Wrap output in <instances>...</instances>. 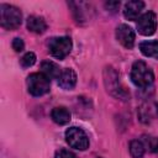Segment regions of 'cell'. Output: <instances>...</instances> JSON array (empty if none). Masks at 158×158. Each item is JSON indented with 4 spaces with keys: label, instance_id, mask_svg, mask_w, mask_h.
<instances>
[{
    "label": "cell",
    "instance_id": "obj_1",
    "mask_svg": "<svg viewBox=\"0 0 158 158\" xmlns=\"http://www.w3.org/2000/svg\"><path fill=\"white\" fill-rule=\"evenodd\" d=\"M131 80L136 86H138L141 89H147L153 84L154 74H153L152 69L143 60H137L132 64Z\"/></svg>",
    "mask_w": 158,
    "mask_h": 158
},
{
    "label": "cell",
    "instance_id": "obj_2",
    "mask_svg": "<svg viewBox=\"0 0 158 158\" xmlns=\"http://www.w3.org/2000/svg\"><path fill=\"white\" fill-rule=\"evenodd\" d=\"M104 83L107 93H110L112 96L121 99V100H128L130 94L125 90V88L121 85L120 77L116 73V70L111 67H106L104 70Z\"/></svg>",
    "mask_w": 158,
    "mask_h": 158
},
{
    "label": "cell",
    "instance_id": "obj_3",
    "mask_svg": "<svg viewBox=\"0 0 158 158\" xmlns=\"http://www.w3.org/2000/svg\"><path fill=\"white\" fill-rule=\"evenodd\" d=\"M22 22V12L19 7L9 4L0 5V23L5 30H15Z\"/></svg>",
    "mask_w": 158,
    "mask_h": 158
},
{
    "label": "cell",
    "instance_id": "obj_4",
    "mask_svg": "<svg viewBox=\"0 0 158 158\" xmlns=\"http://www.w3.org/2000/svg\"><path fill=\"white\" fill-rule=\"evenodd\" d=\"M49 79L43 73H32L27 77V90L33 96H42L49 91Z\"/></svg>",
    "mask_w": 158,
    "mask_h": 158
},
{
    "label": "cell",
    "instance_id": "obj_5",
    "mask_svg": "<svg viewBox=\"0 0 158 158\" xmlns=\"http://www.w3.org/2000/svg\"><path fill=\"white\" fill-rule=\"evenodd\" d=\"M72 47H73V42L67 36L53 37L48 41V51L57 59L65 58L70 53Z\"/></svg>",
    "mask_w": 158,
    "mask_h": 158
},
{
    "label": "cell",
    "instance_id": "obj_6",
    "mask_svg": "<svg viewBox=\"0 0 158 158\" xmlns=\"http://www.w3.org/2000/svg\"><path fill=\"white\" fill-rule=\"evenodd\" d=\"M65 141L72 148L79 151H85L89 147V138L79 127H69L65 131Z\"/></svg>",
    "mask_w": 158,
    "mask_h": 158
},
{
    "label": "cell",
    "instance_id": "obj_7",
    "mask_svg": "<svg viewBox=\"0 0 158 158\" xmlns=\"http://www.w3.org/2000/svg\"><path fill=\"white\" fill-rule=\"evenodd\" d=\"M157 28V16L153 11H147L138 17L137 30L143 36H151Z\"/></svg>",
    "mask_w": 158,
    "mask_h": 158
},
{
    "label": "cell",
    "instance_id": "obj_8",
    "mask_svg": "<svg viewBox=\"0 0 158 158\" xmlns=\"http://www.w3.org/2000/svg\"><path fill=\"white\" fill-rule=\"evenodd\" d=\"M116 40L127 49L133 48L135 46V31L131 26L121 23L116 27Z\"/></svg>",
    "mask_w": 158,
    "mask_h": 158
},
{
    "label": "cell",
    "instance_id": "obj_9",
    "mask_svg": "<svg viewBox=\"0 0 158 158\" xmlns=\"http://www.w3.org/2000/svg\"><path fill=\"white\" fill-rule=\"evenodd\" d=\"M58 84L64 90H72L77 84V74L72 68H64L58 78Z\"/></svg>",
    "mask_w": 158,
    "mask_h": 158
},
{
    "label": "cell",
    "instance_id": "obj_10",
    "mask_svg": "<svg viewBox=\"0 0 158 158\" xmlns=\"http://www.w3.org/2000/svg\"><path fill=\"white\" fill-rule=\"evenodd\" d=\"M144 7V2L139 1V0H135V1H128L125 4L123 7V15L127 20H136L139 14L142 12Z\"/></svg>",
    "mask_w": 158,
    "mask_h": 158
},
{
    "label": "cell",
    "instance_id": "obj_11",
    "mask_svg": "<svg viewBox=\"0 0 158 158\" xmlns=\"http://www.w3.org/2000/svg\"><path fill=\"white\" fill-rule=\"evenodd\" d=\"M51 117H52V120L57 125H67L70 121V118H72V114H70V111L67 107L57 106V107H54L52 110Z\"/></svg>",
    "mask_w": 158,
    "mask_h": 158
},
{
    "label": "cell",
    "instance_id": "obj_12",
    "mask_svg": "<svg viewBox=\"0 0 158 158\" xmlns=\"http://www.w3.org/2000/svg\"><path fill=\"white\" fill-rule=\"evenodd\" d=\"M139 51L144 57L158 59V41L157 40H149L143 41L139 43Z\"/></svg>",
    "mask_w": 158,
    "mask_h": 158
},
{
    "label": "cell",
    "instance_id": "obj_13",
    "mask_svg": "<svg viewBox=\"0 0 158 158\" xmlns=\"http://www.w3.org/2000/svg\"><path fill=\"white\" fill-rule=\"evenodd\" d=\"M41 73H43L49 80L51 79H58L60 77L62 69L59 68V65L52 60H44L41 64Z\"/></svg>",
    "mask_w": 158,
    "mask_h": 158
},
{
    "label": "cell",
    "instance_id": "obj_14",
    "mask_svg": "<svg viewBox=\"0 0 158 158\" xmlns=\"http://www.w3.org/2000/svg\"><path fill=\"white\" fill-rule=\"evenodd\" d=\"M26 26H27V28H28L31 32H35V33H43V32L46 31V28H47L46 21H44L42 17L35 16V15H32V16H30V17L27 19Z\"/></svg>",
    "mask_w": 158,
    "mask_h": 158
},
{
    "label": "cell",
    "instance_id": "obj_15",
    "mask_svg": "<svg viewBox=\"0 0 158 158\" xmlns=\"http://www.w3.org/2000/svg\"><path fill=\"white\" fill-rule=\"evenodd\" d=\"M144 144L142 141L139 139H132L130 142V154L132 156V158H142L144 154Z\"/></svg>",
    "mask_w": 158,
    "mask_h": 158
},
{
    "label": "cell",
    "instance_id": "obj_16",
    "mask_svg": "<svg viewBox=\"0 0 158 158\" xmlns=\"http://www.w3.org/2000/svg\"><path fill=\"white\" fill-rule=\"evenodd\" d=\"M143 144L144 147H147L151 152L156 153L158 152V137H153V136H144L143 138Z\"/></svg>",
    "mask_w": 158,
    "mask_h": 158
},
{
    "label": "cell",
    "instance_id": "obj_17",
    "mask_svg": "<svg viewBox=\"0 0 158 158\" xmlns=\"http://www.w3.org/2000/svg\"><path fill=\"white\" fill-rule=\"evenodd\" d=\"M36 54L33 52H27L22 58H21V64L22 67L25 68H28V67H32L35 63H36Z\"/></svg>",
    "mask_w": 158,
    "mask_h": 158
},
{
    "label": "cell",
    "instance_id": "obj_18",
    "mask_svg": "<svg viewBox=\"0 0 158 158\" xmlns=\"http://www.w3.org/2000/svg\"><path fill=\"white\" fill-rule=\"evenodd\" d=\"M54 158H77V156L69 151V149H65V148H60L54 154Z\"/></svg>",
    "mask_w": 158,
    "mask_h": 158
},
{
    "label": "cell",
    "instance_id": "obj_19",
    "mask_svg": "<svg viewBox=\"0 0 158 158\" xmlns=\"http://www.w3.org/2000/svg\"><path fill=\"white\" fill-rule=\"evenodd\" d=\"M12 48H14L16 52H21V51H23V48H25V43H23L22 38H20V37L14 38V41H12Z\"/></svg>",
    "mask_w": 158,
    "mask_h": 158
},
{
    "label": "cell",
    "instance_id": "obj_20",
    "mask_svg": "<svg viewBox=\"0 0 158 158\" xmlns=\"http://www.w3.org/2000/svg\"><path fill=\"white\" fill-rule=\"evenodd\" d=\"M118 6H120V2L118 1H109V2L105 4V7L107 10H111V11H116L118 9Z\"/></svg>",
    "mask_w": 158,
    "mask_h": 158
},
{
    "label": "cell",
    "instance_id": "obj_21",
    "mask_svg": "<svg viewBox=\"0 0 158 158\" xmlns=\"http://www.w3.org/2000/svg\"><path fill=\"white\" fill-rule=\"evenodd\" d=\"M157 107H158V106H157Z\"/></svg>",
    "mask_w": 158,
    "mask_h": 158
}]
</instances>
